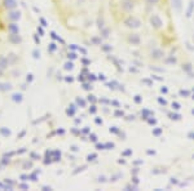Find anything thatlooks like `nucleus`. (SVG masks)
<instances>
[{
	"mask_svg": "<svg viewBox=\"0 0 194 191\" xmlns=\"http://www.w3.org/2000/svg\"><path fill=\"white\" fill-rule=\"evenodd\" d=\"M175 0H106L111 27L149 66H188Z\"/></svg>",
	"mask_w": 194,
	"mask_h": 191,
	"instance_id": "f257e3e1",
	"label": "nucleus"
},
{
	"mask_svg": "<svg viewBox=\"0 0 194 191\" xmlns=\"http://www.w3.org/2000/svg\"><path fill=\"white\" fill-rule=\"evenodd\" d=\"M58 23L82 39L96 38L108 16L106 0H49Z\"/></svg>",
	"mask_w": 194,
	"mask_h": 191,
	"instance_id": "f03ea898",
	"label": "nucleus"
}]
</instances>
